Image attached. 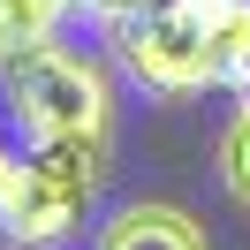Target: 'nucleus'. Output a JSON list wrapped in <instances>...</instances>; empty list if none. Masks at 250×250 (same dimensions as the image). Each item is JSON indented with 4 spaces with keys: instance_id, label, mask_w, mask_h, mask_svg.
Returning <instances> with one entry per match:
<instances>
[{
    "instance_id": "nucleus-2",
    "label": "nucleus",
    "mask_w": 250,
    "mask_h": 250,
    "mask_svg": "<svg viewBox=\"0 0 250 250\" xmlns=\"http://www.w3.org/2000/svg\"><path fill=\"white\" fill-rule=\"evenodd\" d=\"M99 182H106V144H53V152H23L8 212H0V243H61L83 212H91Z\"/></svg>"
},
{
    "instance_id": "nucleus-10",
    "label": "nucleus",
    "mask_w": 250,
    "mask_h": 250,
    "mask_svg": "<svg viewBox=\"0 0 250 250\" xmlns=\"http://www.w3.org/2000/svg\"><path fill=\"white\" fill-rule=\"evenodd\" d=\"M174 8H189V16L205 23V16H212V8H220V0H174Z\"/></svg>"
},
{
    "instance_id": "nucleus-1",
    "label": "nucleus",
    "mask_w": 250,
    "mask_h": 250,
    "mask_svg": "<svg viewBox=\"0 0 250 250\" xmlns=\"http://www.w3.org/2000/svg\"><path fill=\"white\" fill-rule=\"evenodd\" d=\"M0 106L16 122L23 152H53V144H114V76L106 61L76 46H38L16 68H0Z\"/></svg>"
},
{
    "instance_id": "nucleus-4",
    "label": "nucleus",
    "mask_w": 250,
    "mask_h": 250,
    "mask_svg": "<svg viewBox=\"0 0 250 250\" xmlns=\"http://www.w3.org/2000/svg\"><path fill=\"white\" fill-rule=\"evenodd\" d=\"M91 250H212V235L174 197H129V205H114V212L99 220Z\"/></svg>"
},
{
    "instance_id": "nucleus-6",
    "label": "nucleus",
    "mask_w": 250,
    "mask_h": 250,
    "mask_svg": "<svg viewBox=\"0 0 250 250\" xmlns=\"http://www.w3.org/2000/svg\"><path fill=\"white\" fill-rule=\"evenodd\" d=\"M68 16H76L68 0H0V68H16L23 53L53 46Z\"/></svg>"
},
{
    "instance_id": "nucleus-7",
    "label": "nucleus",
    "mask_w": 250,
    "mask_h": 250,
    "mask_svg": "<svg viewBox=\"0 0 250 250\" xmlns=\"http://www.w3.org/2000/svg\"><path fill=\"white\" fill-rule=\"evenodd\" d=\"M212 167H220V189L250 212V99L220 122V144H212Z\"/></svg>"
},
{
    "instance_id": "nucleus-3",
    "label": "nucleus",
    "mask_w": 250,
    "mask_h": 250,
    "mask_svg": "<svg viewBox=\"0 0 250 250\" xmlns=\"http://www.w3.org/2000/svg\"><path fill=\"white\" fill-rule=\"evenodd\" d=\"M106 61L122 68L137 91H152V99H197V91H212V38H205V23L189 16V8H174V0L114 23L106 31Z\"/></svg>"
},
{
    "instance_id": "nucleus-9",
    "label": "nucleus",
    "mask_w": 250,
    "mask_h": 250,
    "mask_svg": "<svg viewBox=\"0 0 250 250\" xmlns=\"http://www.w3.org/2000/svg\"><path fill=\"white\" fill-rule=\"evenodd\" d=\"M16 167H23V152H0V212H8V189H16Z\"/></svg>"
},
{
    "instance_id": "nucleus-5",
    "label": "nucleus",
    "mask_w": 250,
    "mask_h": 250,
    "mask_svg": "<svg viewBox=\"0 0 250 250\" xmlns=\"http://www.w3.org/2000/svg\"><path fill=\"white\" fill-rule=\"evenodd\" d=\"M205 38H212V83L250 99V0H220L205 16Z\"/></svg>"
},
{
    "instance_id": "nucleus-8",
    "label": "nucleus",
    "mask_w": 250,
    "mask_h": 250,
    "mask_svg": "<svg viewBox=\"0 0 250 250\" xmlns=\"http://www.w3.org/2000/svg\"><path fill=\"white\" fill-rule=\"evenodd\" d=\"M76 16H91L99 31H114V23H129V16H144V8H159V0H68Z\"/></svg>"
}]
</instances>
